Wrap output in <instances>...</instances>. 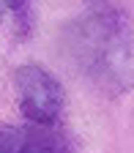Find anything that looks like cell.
I'll use <instances>...</instances> for the list:
<instances>
[{
	"label": "cell",
	"mask_w": 134,
	"mask_h": 153,
	"mask_svg": "<svg viewBox=\"0 0 134 153\" xmlns=\"http://www.w3.org/2000/svg\"><path fill=\"white\" fill-rule=\"evenodd\" d=\"M3 11H6V6H3V0H0V19H3Z\"/></svg>",
	"instance_id": "5b68a950"
},
{
	"label": "cell",
	"mask_w": 134,
	"mask_h": 153,
	"mask_svg": "<svg viewBox=\"0 0 134 153\" xmlns=\"http://www.w3.org/2000/svg\"><path fill=\"white\" fill-rule=\"evenodd\" d=\"M3 6L16 19V33L28 38L33 30V0H3Z\"/></svg>",
	"instance_id": "277c9868"
},
{
	"label": "cell",
	"mask_w": 134,
	"mask_h": 153,
	"mask_svg": "<svg viewBox=\"0 0 134 153\" xmlns=\"http://www.w3.org/2000/svg\"><path fill=\"white\" fill-rule=\"evenodd\" d=\"M14 90L22 118L33 126L52 128L63 115L66 93L55 74L38 63H25L14 71Z\"/></svg>",
	"instance_id": "7a4b0ae2"
},
{
	"label": "cell",
	"mask_w": 134,
	"mask_h": 153,
	"mask_svg": "<svg viewBox=\"0 0 134 153\" xmlns=\"http://www.w3.org/2000/svg\"><path fill=\"white\" fill-rule=\"evenodd\" d=\"M74 66L107 96L134 88V36L118 0H85V11L63 27Z\"/></svg>",
	"instance_id": "6da1fadb"
},
{
	"label": "cell",
	"mask_w": 134,
	"mask_h": 153,
	"mask_svg": "<svg viewBox=\"0 0 134 153\" xmlns=\"http://www.w3.org/2000/svg\"><path fill=\"white\" fill-rule=\"evenodd\" d=\"M0 153H71L63 134L47 126L0 123Z\"/></svg>",
	"instance_id": "3957f363"
}]
</instances>
